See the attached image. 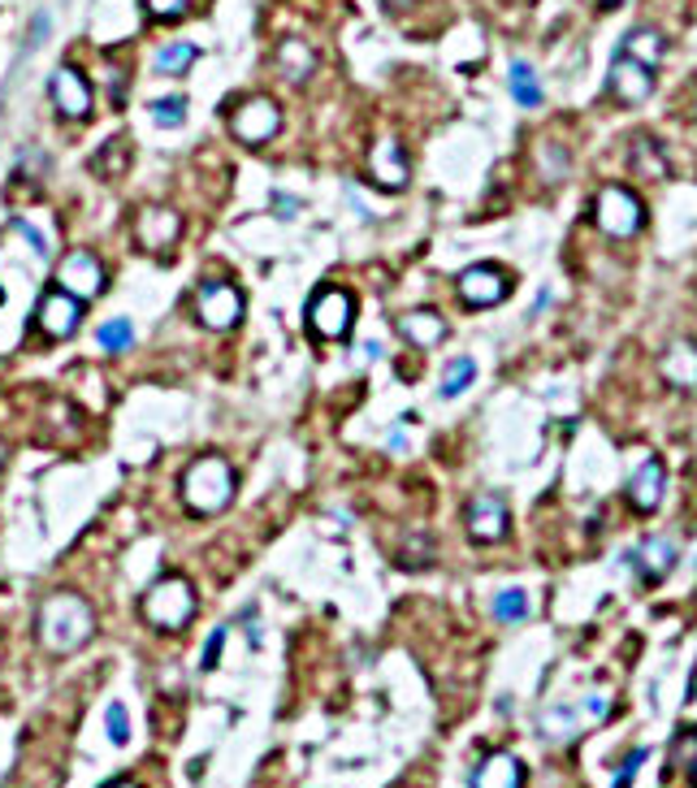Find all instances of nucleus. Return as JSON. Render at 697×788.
Listing matches in <instances>:
<instances>
[{"instance_id": "1", "label": "nucleus", "mask_w": 697, "mask_h": 788, "mask_svg": "<svg viewBox=\"0 0 697 788\" xmlns=\"http://www.w3.org/2000/svg\"><path fill=\"white\" fill-rule=\"evenodd\" d=\"M35 633L44 642V650L52 655H74L92 642L96 633V615L79 593H48L35 611Z\"/></svg>"}, {"instance_id": "2", "label": "nucleus", "mask_w": 697, "mask_h": 788, "mask_svg": "<svg viewBox=\"0 0 697 788\" xmlns=\"http://www.w3.org/2000/svg\"><path fill=\"white\" fill-rule=\"evenodd\" d=\"M182 498H187V507L191 511H200V516H217V511H226L234 498V472L231 463L222 459V455H204V459H196L191 468H187V477H182Z\"/></svg>"}, {"instance_id": "3", "label": "nucleus", "mask_w": 697, "mask_h": 788, "mask_svg": "<svg viewBox=\"0 0 697 788\" xmlns=\"http://www.w3.org/2000/svg\"><path fill=\"white\" fill-rule=\"evenodd\" d=\"M143 620L152 624V628H161V633H178V628H187L191 624V615H196V589H191V580H182V576H161L147 593H143Z\"/></svg>"}, {"instance_id": "4", "label": "nucleus", "mask_w": 697, "mask_h": 788, "mask_svg": "<svg viewBox=\"0 0 697 788\" xmlns=\"http://www.w3.org/2000/svg\"><path fill=\"white\" fill-rule=\"evenodd\" d=\"M593 225L606 234V238H637L641 225H646V204L633 187L624 183H606L598 196H593Z\"/></svg>"}, {"instance_id": "5", "label": "nucleus", "mask_w": 697, "mask_h": 788, "mask_svg": "<svg viewBox=\"0 0 697 788\" xmlns=\"http://www.w3.org/2000/svg\"><path fill=\"white\" fill-rule=\"evenodd\" d=\"M355 321V299L343 286H321L308 299V330L317 338H343Z\"/></svg>"}, {"instance_id": "6", "label": "nucleus", "mask_w": 697, "mask_h": 788, "mask_svg": "<svg viewBox=\"0 0 697 788\" xmlns=\"http://www.w3.org/2000/svg\"><path fill=\"white\" fill-rule=\"evenodd\" d=\"M464 529L476 546H494L507 538L511 529V511L503 503V494H472L464 507Z\"/></svg>"}, {"instance_id": "7", "label": "nucleus", "mask_w": 697, "mask_h": 788, "mask_svg": "<svg viewBox=\"0 0 697 788\" xmlns=\"http://www.w3.org/2000/svg\"><path fill=\"white\" fill-rule=\"evenodd\" d=\"M277 126H282V109H277V101H269V96H247L243 105H234L231 113V130L238 143H269L273 134H277Z\"/></svg>"}, {"instance_id": "8", "label": "nucleus", "mask_w": 697, "mask_h": 788, "mask_svg": "<svg viewBox=\"0 0 697 788\" xmlns=\"http://www.w3.org/2000/svg\"><path fill=\"white\" fill-rule=\"evenodd\" d=\"M456 291L468 308H498L511 295V273L498 264H472L456 278Z\"/></svg>"}, {"instance_id": "9", "label": "nucleus", "mask_w": 697, "mask_h": 788, "mask_svg": "<svg viewBox=\"0 0 697 788\" xmlns=\"http://www.w3.org/2000/svg\"><path fill=\"white\" fill-rule=\"evenodd\" d=\"M196 317H200V326H209V330H231V326H238V317H243V295H238V286H231V282H204L200 295H196Z\"/></svg>"}, {"instance_id": "10", "label": "nucleus", "mask_w": 697, "mask_h": 788, "mask_svg": "<svg viewBox=\"0 0 697 788\" xmlns=\"http://www.w3.org/2000/svg\"><path fill=\"white\" fill-rule=\"evenodd\" d=\"M606 87H611V96H615L619 105H628V109H637V105H646V101H650V92H654V70L619 52V57L611 61V74H606Z\"/></svg>"}, {"instance_id": "11", "label": "nucleus", "mask_w": 697, "mask_h": 788, "mask_svg": "<svg viewBox=\"0 0 697 788\" xmlns=\"http://www.w3.org/2000/svg\"><path fill=\"white\" fill-rule=\"evenodd\" d=\"M57 286L66 295H74V299H96L105 291V264L92 251H70L57 264Z\"/></svg>"}, {"instance_id": "12", "label": "nucleus", "mask_w": 697, "mask_h": 788, "mask_svg": "<svg viewBox=\"0 0 697 788\" xmlns=\"http://www.w3.org/2000/svg\"><path fill=\"white\" fill-rule=\"evenodd\" d=\"M178 234H182V217L169 204H152V209H143L134 217V238H139L143 251H165V247L178 243Z\"/></svg>"}, {"instance_id": "13", "label": "nucleus", "mask_w": 697, "mask_h": 788, "mask_svg": "<svg viewBox=\"0 0 697 788\" xmlns=\"http://www.w3.org/2000/svg\"><path fill=\"white\" fill-rule=\"evenodd\" d=\"M663 490H668V468H663V459H646L633 477H628V507L637 511V516H650V511H659V503H663Z\"/></svg>"}, {"instance_id": "14", "label": "nucleus", "mask_w": 697, "mask_h": 788, "mask_svg": "<svg viewBox=\"0 0 697 788\" xmlns=\"http://www.w3.org/2000/svg\"><path fill=\"white\" fill-rule=\"evenodd\" d=\"M35 321H39V330L48 338H70L79 330V321H83V299L66 295V291H48V295L39 299Z\"/></svg>"}, {"instance_id": "15", "label": "nucleus", "mask_w": 697, "mask_h": 788, "mask_svg": "<svg viewBox=\"0 0 697 788\" xmlns=\"http://www.w3.org/2000/svg\"><path fill=\"white\" fill-rule=\"evenodd\" d=\"M368 174H373V183L377 187H386V191H403L407 187V156H403V148H399V139H377V148H373V156H368Z\"/></svg>"}, {"instance_id": "16", "label": "nucleus", "mask_w": 697, "mask_h": 788, "mask_svg": "<svg viewBox=\"0 0 697 788\" xmlns=\"http://www.w3.org/2000/svg\"><path fill=\"white\" fill-rule=\"evenodd\" d=\"M659 377L676 390H694L697 386V342L694 338H676L668 342V351L659 355Z\"/></svg>"}, {"instance_id": "17", "label": "nucleus", "mask_w": 697, "mask_h": 788, "mask_svg": "<svg viewBox=\"0 0 697 788\" xmlns=\"http://www.w3.org/2000/svg\"><path fill=\"white\" fill-rule=\"evenodd\" d=\"M52 105L66 117H74V121H83L92 113V87H87V79L74 66H61L52 74Z\"/></svg>"}, {"instance_id": "18", "label": "nucleus", "mask_w": 697, "mask_h": 788, "mask_svg": "<svg viewBox=\"0 0 697 788\" xmlns=\"http://www.w3.org/2000/svg\"><path fill=\"white\" fill-rule=\"evenodd\" d=\"M628 563L641 572L646 585H659V580H668L672 567H676V542H672V538H646L637 551H628Z\"/></svg>"}, {"instance_id": "19", "label": "nucleus", "mask_w": 697, "mask_h": 788, "mask_svg": "<svg viewBox=\"0 0 697 788\" xmlns=\"http://www.w3.org/2000/svg\"><path fill=\"white\" fill-rule=\"evenodd\" d=\"M472 788H524V763L507 750H494L476 763L472 772Z\"/></svg>"}, {"instance_id": "20", "label": "nucleus", "mask_w": 697, "mask_h": 788, "mask_svg": "<svg viewBox=\"0 0 697 788\" xmlns=\"http://www.w3.org/2000/svg\"><path fill=\"white\" fill-rule=\"evenodd\" d=\"M399 334H403V342H412L416 351H429V346H438L447 338V321L434 308H416V313L399 317Z\"/></svg>"}, {"instance_id": "21", "label": "nucleus", "mask_w": 697, "mask_h": 788, "mask_svg": "<svg viewBox=\"0 0 697 788\" xmlns=\"http://www.w3.org/2000/svg\"><path fill=\"white\" fill-rule=\"evenodd\" d=\"M628 161H633V174L646 178V183H659V178L672 174V165H668V156H663V143L650 139V134H637V139H633Z\"/></svg>"}, {"instance_id": "22", "label": "nucleus", "mask_w": 697, "mask_h": 788, "mask_svg": "<svg viewBox=\"0 0 697 788\" xmlns=\"http://www.w3.org/2000/svg\"><path fill=\"white\" fill-rule=\"evenodd\" d=\"M277 70H282V79H291V83H308L312 70H317L312 44H304V39H282V44H277Z\"/></svg>"}, {"instance_id": "23", "label": "nucleus", "mask_w": 697, "mask_h": 788, "mask_svg": "<svg viewBox=\"0 0 697 788\" xmlns=\"http://www.w3.org/2000/svg\"><path fill=\"white\" fill-rule=\"evenodd\" d=\"M624 57H633V61H641V66H659L663 57H668V39L654 31V26H633L628 35H624V48H619Z\"/></svg>"}, {"instance_id": "24", "label": "nucleus", "mask_w": 697, "mask_h": 788, "mask_svg": "<svg viewBox=\"0 0 697 788\" xmlns=\"http://www.w3.org/2000/svg\"><path fill=\"white\" fill-rule=\"evenodd\" d=\"M196 57H200V48H196V44H187V39H178V44H165V48L156 52L152 70H156V74H165V79H178V74H187V70L196 66Z\"/></svg>"}, {"instance_id": "25", "label": "nucleus", "mask_w": 697, "mask_h": 788, "mask_svg": "<svg viewBox=\"0 0 697 788\" xmlns=\"http://www.w3.org/2000/svg\"><path fill=\"white\" fill-rule=\"evenodd\" d=\"M511 96L524 105V109H537L542 105V83L533 74L529 61H511Z\"/></svg>"}, {"instance_id": "26", "label": "nucleus", "mask_w": 697, "mask_h": 788, "mask_svg": "<svg viewBox=\"0 0 697 788\" xmlns=\"http://www.w3.org/2000/svg\"><path fill=\"white\" fill-rule=\"evenodd\" d=\"M126 165H130V143H126V139L105 143V152H96V161H92V169L105 174V178H121Z\"/></svg>"}, {"instance_id": "27", "label": "nucleus", "mask_w": 697, "mask_h": 788, "mask_svg": "<svg viewBox=\"0 0 697 788\" xmlns=\"http://www.w3.org/2000/svg\"><path fill=\"white\" fill-rule=\"evenodd\" d=\"M472 377H476V364H472L468 355H456V360L447 364V373H442V395H447V399L464 395L468 386H472Z\"/></svg>"}, {"instance_id": "28", "label": "nucleus", "mask_w": 697, "mask_h": 788, "mask_svg": "<svg viewBox=\"0 0 697 788\" xmlns=\"http://www.w3.org/2000/svg\"><path fill=\"white\" fill-rule=\"evenodd\" d=\"M494 615H498L503 624L529 620V598H524V589H503V593L494 598Z\"/></svg>"}, {"instance_id": "29", "label": "nucleus", "mask_w": 697, "mask_h": 788, "mask_svg": "<svg viewBox=\"0 0 697 788\" xmlns=\"http://www.w3.org/2000/svg\"><path fill=\"white\" fill-rule=\"evenodd\" d=\"M130 338H134V330H130V321H126V317L105 321V326L96 330V342H101L105 351H126V346H130Z\"/></svg>"}, {"instance_id": "30", "label": "nucleus", "mask_w": 697, "mask_h": 788, "mask_svg": "<svg viewBox=\"0 0 697 788\" xmlns=\"http://www.w3.org/2000/svg\"><path fill=\"white\" fill-rule=\"evenodd\" d=\"M537 156H542V174H546L551 183H564V178H568V152H564L559 143H542Z\"/></svg>"}, {"instance_id": "31", "label": "nucleus", "mask_w": 697, "mask_h": 788, "mask_svg": "<svg viewBox=\"0 0 697 788\" xmlns=\"http://www.w3.org/2000/svg\"><path fill=\"white\" fill-rule=\"evenodd\" d=\"M542 732L551 737V741H572V732H577V719H572V710H546L542 715Z\"/></svg>"}, {"instance_id": "32", "label": "nucleus", "mask_w": 697, "mask_h": 788, "mask_svg": "<svg viewBox=\"0 0 697 788\" xmlns=\"http://www.w3.org/2000/svg\"><path fill=\"white\" fill-rule=\"evenodd\" d=\"M182 117H187V101H182V96L152 101V121H156V126H182Z\"/></svg>"}, {"instance_id": "33", "label": "nucleus", "mask_w": 697, "mask_h": 788, "mask_svg": "<svg viewBox=\"0 0 697 788\" xmlns=\"http://www.w3.org/2000/svg\"><path fill=\"white\" fill-rule=\"evenodd\" d=\"M429 560H434V542H429L425 533H421V538H407L399 563H403V567H429Z\"/></svg>"}, {"instance_id": "34", "label": "nucleus", "mask_w": 697, "mask_h": 788, "mask_svg": "<svg viewBox=\"0 0 697 788\" xmlns=\"http://www.w3.org/2000/svg\"><path fill=\"white\" fill-rule=\"evenodd\" d=\"M105 724H109V741H114V745H126V741H130V719H126V706H121V702H109Z\"/></svg>"}, {"instance_id": "35", "label": "nucleus", "mask_w": 697, "mask_h": 788, "mask_svg": "<svg viewBox=\"0 0 697 788\" xmlns=\"http://www.w3.org/2000/svg\"><path fill=\"white\" fill-rule=\"evenodd\" d=\"M650 758V750H633L628 758H624V767H619V776H615V788H633L637 780V772H641V763Z\"/></svg>"}, {"instance_id": "36", "label": "nucleus", "mask_w": 697, "mask_h": 788, "mask_svg": "<svg viewBox=\"0 0 697 788\" xmlns=\"http://www.w3.org/2000/svg\"><path fill=\"white\" fill-rule=\"evenodd\" d=\"M143 9H147L152 17H165V22H169V17H182V13L191 9V0H143Z\"/></svg>"}, {"instance_id": "37", "label": "nucleus", "mask_w": 697, "mask_h": 788, "mask_svg": "<svg viewBox=\"0 0 697 788\" xmlns=\"http://www.w3.org/2000/svg\"><path fill=\"white\" fill-rule=\"evenodd\" d=\"M222 646H226V628H217V633L209 637V646H204V659H200V663H204V672H213V668L222 663Z\"/></svg>"}, {"instance_id": "38", "label": "nucleus", "mask_w": 697, "mask_h": 788, "mask_svg": "<svg viewBox=\"0 0 697 788\" xmlns=\"http://www.w3.org/2000/svg\"><path fill=\"white\" fill-rule=\"evenodd\" d=\"M13 225H17V234H22V238H26L35 251H48V243H44V234H39L35 225H31V222H13Z\"/></svg>"}, {"instance_id": "39", "label": "nucleus", "mask_w": 697, "mask_h": 788, "mask_svg": "<svg viewBox=\"0 0 697 788\" xmlns=\"http://www.w3.org/2000/svg\"><path fill=\"white\" fill-rule=\"evenodd\" d=\"M584 715H589V719H602V715H606V697H602V693L584 697Z\"/></svg>"}, {"instance_id": "40", "label": "nucleus", "mask_w": 697, "mask_h": 788, "mask_svg": "<svg viewBox=\"0 0 697 788\" xmlns=\"http://www.w3.org/2000/svg\"><path fill=\"white\" fill-rule=\"evenodd\" d=\"M273 209H282V213H295V200H286V196H273Z\"/></svg>"}, {"instance_id": "41", "label": "nucleus", "mask_w": 697, "mask_h": 788, "mask_svg": "<svg viewBox=\"0 0 697 788\" xmlns=\"http://www.w3.org/2000/svg\"><path fill=\"white\" fill-rule=\"evenodd\" d=\"M381 4H386V9H394V13H399V9H407V4H412V0H381Z\"/></svg>"}, {"instance_id": "42", "label": "nucleus", "mask_w": 697, "mask_h": 788, "mask_svg": "<svg viewBox=\"0 0 697 788\" xmlns=\"http://www.w3.org/2000/svg\"><path fill=\"white\" fill-rule=\"evenodd\" d=\"M598 4H602V9H615V4H624V0H598Z\"/></svg>"}, {"instance_id": "43", "label": "nucleus", "mask_w": 697, "mask_h": 788, "mask_svg": "<svg viewBox=\"0 0 697 788\" xmlns=\"http://www.w3.org/2000/svg\"><path fill=\"white\" fill-rule=\"evenodd\" d=\"M109 788H139V785H130V780H117V785H109Z\"/></svg>"}, {"instance_id": "44", "label": "nucleus", "mask_w": 697, "mask_h": 788, "mask_svg": "<svg viewBox=\"0 0 697 788\" xmlns=\"http://www.w3.org/2000/svg\"><path fill=\"white\" fill-rule=\"evenodd\" d=\"M694 788H697V763H694Z\"/></svg>"}, {"instance_id": "45", "label": "nucleus", "mask_w": 697, "mask_h": 788, "mask_svg": "<svg viewBox=\"0 0 697 788\" xmlns=\"http://www.w3.org/2000/svg\"><path fill=\"white\" fill-rule=\"evenodd\" d=\"M0 463H4V447H0Z\"/></svg>"}, {"instance_id": "46", "label": "nucleus", "mask_w": 697, "mask_h": 788, "mask_svg": "<svg viewBox=\"0 0 697 788\" xmlns=\"http://www.w3.org/2000/svg\"><path fill=\"white\" fill-rule=\"evenodd\" d=\"M694 117H697V96H694Z\"/></svg>"}, {"instance_id": "47", "label": "nucleus", "mask_w": 697, "mask_h": 788, "mask_svg": "<svg viewBox=\"0 0 697 788\" xmlns=\"http://www.w3.org/2000/svg\"><path fill=\"white\" fill-rule=\"evenodd\" d=\"M0 304H4V291H0Z\"/></svg>"}]
</instances>
